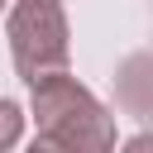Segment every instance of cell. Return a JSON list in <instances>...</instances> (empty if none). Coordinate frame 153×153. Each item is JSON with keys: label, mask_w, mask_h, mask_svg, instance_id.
Segmentation results:
<instances>
[{"label": "cell", "mask_w": 153, "mask_h": 153, "mask_svg": "<svg viewBox=\"0 0 153 153\" xmlns=\"http://www.w3.org/2000/svg\"><path fill=\"white\" fill-rule=\"evenodd\" d=\"M29 115L38 124L33 139H48L72 153H115V110L81 86L72 72L43 76L29 86Z\"/></svg>", "instance_id": "6da1fadb"}, {"label": "cell", "mask_w": 153, "mask_h": 153, "mask_svg": "<svg viewBox=\"0 0 153 153\" xmlns=\"http://www.w3.org/2000/svg\"><path fill=\"white\" fill-rule=\"evenodd\" d=\"M5 38H10V57H14V72L24 86L57 76L72 62V24H67L62 5H33V0L10 5Z\"/></svg>", "instance_id": "7a4b0ae2"}, {"label": "cell", "mask_w": 153, "mask_h": 153, "mask_svg": "<svg viewBox=\"0 0 153 153\" xmlns=\"http://www.w3.org/2000/svg\"><path fill=\"white\" fill-rule=\"evenodd\" d=\"M19 139H24V110H19L10 96H0V153L14 148Z\"/></svg>", "instance_id": "3957f363"}, {"label": "cell", "mask_w": 153, "mask_h": 153, "mask_svg": "<svg viewBox=\"0 0 153 153\" xmlns=\"http://www.w3.org/2000/svg\"><path fill=\"white\" fill-rule=\"evenodd\" d=\"M120 153H153V139H148V134H134V139H129Z\"/></svg>", "instance_id": "277c9868"}, {"label": "cell", "mask_w": 153, "mask_h": 153, "mask_svg": "<svg viewBox=\"0 0 153 153\" xmlns=\"http://www.w3.org/2000/svg\"><path fill=\"white\" fill-rule=\"evenodd\" d=\"M24 153H72V148H57V143H48V139H33Z\"/></svg>", "instance_id": "5b68a950"}, {"label": "cell", "mask_w": 153, "mask_h": 153, "mask_svg": "<svg viewBox=\"0 0 153 153\" xmlns=\"http://www.w3.org/2000/svg\"><path fill=\"white\" fill-rule=\"evenodd\" d=\"M33 5H62V0H33Z\"/></svg>", "instance_id": "8992f818"}, {"label": "cell", "mask_w": 153, "mask_h": 153, "mask_svg": "<svg viewBox=\"0 0 153 153\" xmlns=\"http://www.w3.org/2000/svg\"><path fill=\"white\" fill-rule=\"evenodd\" d=\"M5 5H10V0H0V10H5Z\"/></svg>", "instance_id": "52a82bcc"}]
</instances>
